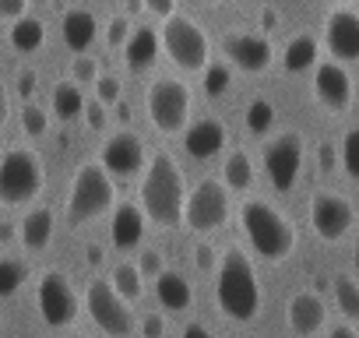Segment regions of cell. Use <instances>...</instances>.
<instances>
[{
    "label": "cell",
    "mask_w": 359,
    "mask_h": 338,
    "mask_svg": "<svg viewBox=\"0 0 359 338\" xmlns=\"http://www.w3.org/2000/svg\"><path fill=\"white\" fill-rule=\"evenodd\" d=\"M22 130L29 137H43L50 130V113H43L39 106H25L22 109Z\"/></svg>",
    "instance_id": "obj_34"
},
{
    "label": "cell",
    "mask_w": 359,
    "mask_h": 338,
    "mask_svg": "<svg viewBox=\"0 0 359 338\" xmlns=\"http://www.w3.org/2000/svg\"><path fill=\"white\" fill-rule=\"evenodd\" d=\"M85 120H88L92 130H106V106H102L99 99L88 102V106H85Z\"/></svg>",
    "instance_id": "obj_40"
},
{
    "label": "cell",
    "mask_w": 359,
    "mask_h": 338,
    "mask_svg": "<svg viewBox=\"0 0 359 338\" xmlns=\"http://www.w3.org/2000/svg\"><path fill=\"white\" fill-rule=\"evenodd\" d=\"M158 43H162V36L155 32V29H130V36H127V43H123V60H127V67L134 71V74H141V71H148L155 60H158Z\"/></svg>",
    "instance_id": "obj_20"
},
{
    "label": "cell",
    "mask_w": 359,
    "mask_h": 338,
    "mask_svg": "<svg viewBox=\"0 0 359 338\" xmlns=\"http://www.w3.org/2000/svg\"><path fill=\"white\" fill-rule=\"evenodd\" d=\"M127 36H130V18H113L109 25H106V43L113 46V50H123V43H127Z\"/></svg>",
    "instance_id": "obj_36"
},
{
    "label": "cell",
    "mask_w": 359,
    "mask_h": 338,
    "mask_svg": "<svg viewBox=\"0 0 359 338\" xmlns=\"http://www.w3.org/2000/svg\"><path fill=\"white\" fill-rule=\"evenodd\" d=\"M198 268H212V247H198Z\"/></svg>",
    "instance_id": "obj_46"
},
{
    "label": "cell",
    "mask_w": 359,
    "mask_h": 338,
    "mask_svg": "<svg viewBox=\"0 0 359 338\" xmlns=\"http://www.w3.org/2000/svg\"><path fill=\"white\" fill-rule=\"evenodd\" d=\"M222 53L229 57V64H236V67L247 71V74L268 71V64H271V57H275L271 39L261 36V32H233V36H226Z\"/></svg>",
    "instance_id": "obj_13"
},
{
    "label": "cell",
    "mask_w": 359,
    "mask_h": 338,
    "mask_svg": "<svg viewBox=\"0 0 359 338\" xmlns=\"http://www.w3.org/2000/svg\"><path fill=\"white\" fill-rule=\"evenodd\" d=\"M320 165H331V148H320Z\"/></svg>",
    "instance_id": "obj_49"
},
{
    "label": "cell",
    "mask_w": 359,
    "mask_h": 338,
    "mask_svg": "<svg viewBox=\"0 0 359 338\" xmlns=\"http://www.w3.org/2000/svg\"><path fill=\"white\" fill-rule=\"evenodd\" d=\"M74 81L78 85H95V78H99V64H95V57H74Z\"/></svg>",
    "instance_id": "obj_37"
},
{
    "label": "cell",
    "mask_w": 359,
    "mask_h": 338,
    "mask_svg": "<svg viewBox=\"0 0 359 338\" xmlns=\"http://www.w3.org/2000/svg\"><path fill=\"white\" fill-rule=\"evenodd\" d=\"M341 169L352 180H359V127L345 130L341 137Z\"/></svg>",
    "instance_id": "obj_33"
},
{
    "label": "cell",
    "mask_w": 359,
    "mask_h": 338,
    "mask_svg": "<svg viewBox=\"0 0 359 338\" xmlns=\"http://www.w3.org/2000/svg\"><path fill=\"white\" fill-rule=\"evenodd\" d=\"M29 11V0H0V18L4 22H15Z\"/></svg>",
    "instance_id": "obj_41"
},
{
    "label": "cell",
    "mask_w": 359,
    "mask_h": 338,
    "mask_svg": "<svg viewBox=\"0 0 359 338\" xmlns=\"http://www.w3.org/2000/svg\"><path fill=\"white\" fill-rule=\"evenodd\" d=\"M229 85H233V74H229V67L219 60V64H205V95L208 99H219V95H226L229 92Z\"/></svg>",
    "instance_id": "obj_32"
},
{
    "label": "cell",
    "mask_w": 359,
    "mask_h": 338,
    "mask_svg": "<svg viewBox=\"0 0 359 338\" xmlns=\"http://www.w3.org/2000/svg\"><path fill=\"white\" fill-rule=\"evenodd\" d=\"M11 46L18 50V53H36L43 43H46V25L39 22V18H29V15H22V18H15V25H11Z\"/></svg>",
    "instance_id": "obj_25"
},
{
    "label": "cell",
    "mask_w": 359,
    "mask_h": 338,
    "mask_svg": "<svg viewBox=\"0 0 359 338\" xmlns=\"http://www.w3.org/2000/svg\"><path fill=\"white\" fill-rule=\"evenodd\" d=\"M43 162L36 151L29 148H11L0 158V201L4 205H25L32 198H39L43 191Z\"/></svg>",
    "instance_id": "obj_5"
},
{
    "label": "cell",
    "mask_w": 359,
    "mask_h": 338,
    "mask_svg": "<svg viewBox=\"0 0 359 338\" xmlns=\"http://www.w3.org/2000/svg\"><path fill=\"white\" fill-rule=\"evenodd\" d=\"M99 158L109 177H134L137 169H144V141L130 130H120L102 144Z\"/></svg>",
    "instance_id": "obj_15"
},
{
    "label": "cell",
    "mask_w": 359,
    "mask_h": 338,
    "mask_svg": "<svg viewBox=\"0 0 359 338\" xmlns=\"http://www.w3.org/2000/svg\"><path fill=\"white\" fill-rule=\"evenodd\" d=\"M148 116L155 130L180 134L191 123V88L176 78H158L148 88Z\"/></svg>",
    "instance_id": "obj_7"
},
{
    "label": "cell",
    "mask_w": 359,
    "mask_h": 338,
    "mask_svg": "<svg viewBox=\"0 0 359 338\" xmlns=\"http://www.w3.org/2000/svg\"><path fill=\"white\" fill-rule=\"evenodd\" d=\"M155 296H158V303H162L169 313L187 310V306L194 303V289H191V282H187L184 275H176V271H165V268L155 275Z\"/></svg>",
    "instance_id": "obj_22"
},
{
    "label": "cell",
    "mask_w": 359,
    "mask_h": 338,
    "mask_svg": "<svg viewBox=\"0 0 359 338\" xmlns=\"http://www.w3.org/2000/svg\"><path fill=\"white\" fill-rule=\"evenodd\" d=\"M53 240V212L50 208H32L22 219V243L25 250H43Z\"/></svg>",
    "instance_id": "obj_23"
},
{
    "label": "cell",
    "mask_w": 359,
    "mask_h": 338,
    "mask_svg": "<svg viewBox=\"0 0 359 338\" xmlns=\"http://www.w3.org/2000/svg\"><path fill=\"white\" fill-rule=\"evenodd\" d=\"M299 165H303V137L296 130L278 134L275 141L264 144V173L275 191H292L299 180Z\"/></svg>",
    "instance_id": "obj_9"
},
{
    "label": "cell",
    "mask_w": 359,
    "mask_h": 338,
    "mask_svg": "<svg viewBox=\"0 0 359 338\" xmlns=\"http://www.w3.org/2000/svg\"><path fill=\"white\" fill-rule=\"evenodd\" d=\"M25 275H29L25 261H18V257H0V299L15 296V292L22 289Z\"/></svg>",
    "instance_id": "obj_28"
},
{
    "label": "cell",
    "mask_w": 359,
    "mask_h": 338,
    "mask_svg": "<svg viewBox=\"0 0 359 338\" xmlns=\"http://www.w3.org/2000/svg\"><path fill=\"white\" fill-rule=\"evenodd\" d=\"M352 222H355V212L341 194H317L310 201V226L320 240L338 243L352 229Z\"/></svg>",
    "instance_id": "obj_12"
},
{
    "label": "cell",
    "mask_w": 359,
    "mask_h": 338,
    "mask_svg": "<svg viewBox=\"0 0 359 338\" xmlns=\"http://www.w3.org/2000/svg\"><path fill=\"white\" fill-rule=\"evenodd\" d=\"M282 67L289 71V74H303V71H310V67H317V39L313 36H296V39H289V46H285V53H282Z\"/></svg>",
    "instance_id": "obj_24"
},
{
    "label": "cell",
    "mask_w": 359,
    "mask_h": 338,
    "mask_svg": "<svg viewBox=\"0 0 359 338\" xmlns=\"http://www.w3.org/2000/svg\"><path fill=\"white\" fill-rule=\"evenodd\" d=\"M53 113H57V120H78L81 113H85V95H81V88H78V81H64V85H57L53 88Z\"/></svg>",
    "instance_id": "obj_26"
},
{
    "label": "cell",
    "mask_w": 359,
    "mask_h": 338,
    "mask_svg": "<svg viewBox=\"0 0 359 338\" xmlns=\"http://www.w3.org/2000/svg\"><path fill=\"white\" fill-rule=\"evenodd\" d=\"M113 208V177L106 173V165H92L85 162L74 180H71V194H67V219L71 222H92L99 215H106Z\"/></svg>",
    "instance_id": "obj_4"
},
{
    "label": "cell",
    "mask_w": 359,
    "mask_h": 338,
    "mask_svg": "<svg viewBox=\"0 0 359 338\" xmlns=\"http://www.w3.org/2000/svg\"><path fill=\"white\" fill-rule=\"evenodd\" d=\"M313 95L324 109L331 113H345L352 102V78L341 67V60H324L313 67Z\"/></svg>",
    "instance_id": "obj_14"
},
{
    "label": "cell",
    "mask_w": 359,
    "mask_h": 338,
    "mask_svg": "<svg viewBox=\"0 0 359 338\" xmlns=\"http://www.w3.org/2000/svg\"><path fill=\"white\" fill-rule=\"evenodd\" d=\"M120 95H123V88H120V78H113V74H99V78H95V99H99L102 106H113V102H120Z\"/></svg>",
    "instance_id": "obj_35"
},
{
    "label": "cell",
    "mask_w": 359,
    "mask_h": 338,
    "mask_svg": "<svg viewBox=\"0 0 359 338\" xmlns=\"http://www.w3.org/2000/svg\"><path fill=\"white\" fill-rule=\"evenodd\" d=\"M184 148L191 158H212L226 148V127L212 116L198 120V123H187L184 127Z\"/></svg>",
    "instance_id": "obj_17"
},
{
    "label": "cell",
    "mask_w": 359,
    "mask_h": 338,
    "mask_svg": "<svg viewBox=\"0 0 359 338\" xmlns=\"http://www.w3.org/2000/svg\"><path fill=\"white\" fill-rule=\"evenodd\" d=\"M141 8V0H127V11H137Z\"/></svg>",
    "instance_id": "obj_50"
},
{
    "label": "cell",
    "mask_w": 359,
    "mask_h": 338,
    "mask_svg": "<svg viewBox=\"0 0 359 338\" xmlns=\"http://www.w3.org/2000/svg\"><path fill=\"white\" fill-rule=\"evenodd\" d=\"M165 334V317L162 313H144L141 317V338H162Z\"/></svg>",
    "instance_id": "obj_39"
},
{
    "label": "cell",
    "mask_w": 359,
    "mask_h": 338,
    "mask_svg": "<svg viewBox=\"0 0 359 338\" xmlns=\"http://www.w3.org/2000/svg\"><path fill=\"white\" fill-rule=\"evenodd\" d=\"M8 123V92H4V85H0V127Z\"/></svg>",
    "instance_id": "obj_47"
},
{
    "label": "cell",
    "mask_w": 359,
    "mask_h": 338,
    "mask_svg": "<svg viewBox=\"0 0 359 338\" xmlns=\"http://www.w3.org/2000/svg\"><path fill=\"white\" fill-rule=\"evenodd\" d=\"M254 184V162L247 151H229L226 158V187L229 191H250Z\"/></svg>",
    "instance_id": "obj_27"
},
{
    "label": "cell",
    "mask_w": 359,
    "mask_h": 338,
    "mask_svg": "<svg viewBox=\"0 0 359 338\" xmlns=\"http://www.w3.org/2000/svg\"><path fill=\"white\" fill-rule=\"evenodd\" d=\"M88 261H92V264H99V261H102V250H99V247H95V243H92V247H88Z\"/></svg>",
    "instance_id": "obj_48"
},
{
    "label": "cell",
    "mask_w": 359,
    "mask_h": 338,
    "mask_svg": "<svg viewBox=\"0 0 359 338\" xmlns=\"http://www.w3.org/2000/svg\"><path fill=\"white\" fill-rule=\"evenodd\" d=\"M184 205H187V184L180 165L172 162V155L158 151L141 180V208L155 226H176L184 219Z\"/></svg>",
    "instance_id": "obj_1"
},
{
    "label": "cell",
    "mask_w": 359,
    "mask_h": 338,
    "mask_svg": "<svg viewBox=\"0 0 359 338\" xmlns=\"http://www.w3.org/2000/svg\"><path fill=\"white\" fill-rule=\"evenodd\" d=\"M240 226H243V236L250 240V247L261 257H268V261H285L292 254V247H296L292 222L278 208H271L268 201H257V198L243 201Z\"/></svg>",
    "instance_id": "obj_3"
},
{
    "label": "cell",
    "mask_w": 359,
    "mask_h": 338,
    "mask_svg": "<svg viewBox=\"0 0 359 338\" xmlns=\"http://www.w3.org/2000/svg\"><path fill=\"white\" fill-rule=\"evenodd\" d=\"M71 338H85V334H71Z\"/></svg>",
    "instance_id": "obj_51"
},
{
    "label": "cell",
    "mask_w": 359,
    "mask_h": 338,
    "mask_svg": "<svg viewBox=\"0 0 359 338\" xmlns=\"http://www.w3.org/2000/svg\"><path fill=\"white\" fill-rule=\"evenodd\" d=\"M275 127V106L268 99H254L247 106V130L250 134H268Z\"/></svg>",
    "instance_id": "obj_31"
},
{
    "label": "cell",
    "mask_w": 359,
    "mask_h": 338,
    "mask_svg": "<svg viewBox=\"0 0 359 338\" xmlns=\"http://www.w3.org/2000/svg\"><path fill=\"white\" fill-rule=\"evenodd\" d=\"M226 219H229L226 184H219V180H205V184H198V187L187 194V205H184V222H187L194 233L219 229Z\"/></svg>",
    "instance_id": "obj_10"
},
{
    "label": "cell",
    "mask_w": 359,
    "mask_h": 338,
    "mask_svg": "<svg viewBox=\"0 0 359 338\" xmlns=\"http://www.w3.org/2000/svg\"><path fill=\"white\" fill-rule=\"evenodd\" d=\"M184 338H212V331L205 324H187L184 327Z\"/></svg>",
    "instance_id": "obj_44"
},
{
    "label": "cell",
    "mask_w": 359,
    "mask_h": 338,
    "mask_svg": "<svg viewBox=\"0 0 359 338\" xmlns=\"http://www.w3.org/2000/svg\"><path fill=\"white\" fill-rule=\"evenodd\" d=\"M85 310L95 320V327L106 331L109 338H127L137 327L134 313H130V303L113 289V282H92L88 292H85Z\"/></svg>",
    "instance_id": "obj_8"
},
{
    "label": "cell",
    "mask_w": 359,
    "mask_h": 338,
    "mask_svg": "<svg viewBox=\"0 0 359 338\" xmlns=\"http://www.w3.org/2000/svg\"><path fill=\"white\" fill-rule=\"evenodd\" d=\"M137 271H141V278H151V282H155V275L162 271V254H158V250H141Z\"/></svg>",
    "instance_id": "obj_38"
},
{
    "label": "cell",
    "mask_w": 359,
    "mask_h": 338,
    "mask_svg": "<svg viewBox=\"0 0 359 338\" xmlns=\"http://www.w3.org/2000/svg\"><path fill=\"white\" fill-rule=\"evenodd\" d=\"M39 313L50 327H67L78 317V292L67 275L46 271L39 278Z\"/></svg>",
    "instance_id": "obj_11"
},
{
    "label": "cell",
    "mask_w": 359,
    "mask_h": 338,
    "mask_svg": "<svg viewBox=\"0 0 359 338\" xmlns=\"http://www.w3.org/2000/svg\"><path fill=\"white\" fill-rule=\"evenodd\" d=\"M144 8L158 18H169V15H176V0H144Z\"/></svg>",
    "instance_id": "obj_42"
},
{
    "label": "cell",
    "mask_w": 359,
    "mask_h": 338,
    "mask_svg": "<svg viewBox=\"0 0 359 338\" xmlns=\"http://www.w3.org/2000/svg\"><path fill=\"white\" fill-rule=\"evenodd\" d=\"M162 46L169 50L172 64L184 71H205L208 64V36L194 18L169 15L162 25Z\"/></svg>",
    "instance_id": "obj_6"
},
{
    "label": "cell",
    "mask_w": 359,
    "mask_h": 338,
    "mask_svg": "<svg viewBox=\"0 0 359 338\" xmlns=\"http://www.w3.org/2000/svg\"><path fill=\"white\" fill-rule=\"evenodd\" d=\"M144 219H148L144 208H137V205H130V201L116 205V212H113V247H116V250L137 247L141 236H144Z\"/></svg>",
    "instance_id": "obj_21"
},
{
    "label": "cell",
    "mask_w": 359,
    "mask_h": 338,
    "mask_svg": "<svg viewBox=\"0 0 359 338\" xmlns=\"http://www.w3.org/2000/svg\"><path fill=\"white\" fill-rule=\"evenodd\" d=\"M324 46L334 60H359V15L348 8H338L324 22Z\"/></svg>",
    "instance_id": "obj_16"
},
{
    "label": "cell",
    "mask_w": 359,
    "mask_h": 338,
    "mask_svg": "<svg viewBox=\"0 0 359 338\" xmlns=\"http://www.w3.org/2000/svg\"><path fill=\"white\" fill-rule=\"evenodd\" d=\"M18 92H22L25 99L36 92V71H22V74H18Z\"/></svg>",
    "instance_id": "obj_43"
},
{
    "label": "cell",
    "mask_w": 359,
    "mask_h": 338,
    "mask_svg": "<svg viewBox=\"0 0 359 338\" xmlns=\"http://www.w3.org/2000/svg\"><path fill=\"white\" fill-rule=\"evenodd\" d=\"M324 303H320V296L317 292H296L292 299H289V310H285V317H289V327H292V334H299V338H310V334H317L320 327H324Z\"/></svg>",
    "instance_id": "obj_18"
},
{
    "label": "cell",
    "mask_w": 359,
    "mask_h": 338,
    "mask_svg": "<svg viewBox=\"0 0 359 338\" xmlns=\"http://www.w3.org/2000/svg\"><path fill=\"white\" fill-rule=\"evenodd\" d=\"M60 36L67 43L71 53H88V46L95 43L99 36V25H95V15L85 11V8H71L60 22Z\"/></svg>",
    "instance_id": "obj_19"
},
{
    "label": "cell",
    "mask_w": 359,
    "mask_h": 338,
    "mask_svg": "<svg viewBox=\"0 0 359 338\" xmlns=\"http://www.w3.org/2000/svg\"><path fill=\"white\" fill-rule=\"evenodd\" d=\"M327 338H359V334H355L348 324H338V327H331V331H327Z\"/></svg>",
    "instance_id": "obj_45"
},
{
    "label": "cell",
    "mask_w": 359,
    "mask_h": 338,
    "mask_svg": "<svg viewBox=\"0 0 359 338\" xmlns=\"http://www.w3.org/2000/svg\"><path fill=\"white\" fill-rule=\"evenodd\" d=\"M334 299H338V310L352 320H359V282L348 278V275H338L334 278Z\"/></svg>",
    "instance_id": "obj_30"
},
{
    "label": "cell",
    "mask_w": 359,
    "mask_h": 338,
    "mask_svg": "<svg viewBox=\"0 0 359 338\" xmlns=\"http://www.w3.org/2000/svg\"><path fill=\"white\" fill-rule=\"evenodd\" d=\"M215 299L226 317L247 324L261 313V282L243 250H226L215 271Z\"/></svg>",
    "instance_id": "obj_2"
},
{
    "label": "cell",
    "mask_w": 359,
    "mask_h": 338,
    "mask_svg": "<svg viewBox=\"0 0 359 338\" xmlns=\"http://www.w3.org/2000/svg\"><path fill=\"white\" fill-rule=\"evenodd\" d=\"M109 282H113V289H116V292L130 303V299H137V296H141V282H144V278H141L137 264H116Z\"/></svg>",
    "instance_id": "obj_29"
}]
</instances>
